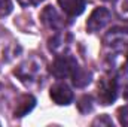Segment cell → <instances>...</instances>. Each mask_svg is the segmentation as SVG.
<instances>
[{
    "label": "cell",
    "mask_w": 128,
    "mask_h": 127,
    "mask_svg": "<svg viewBox=\"0 0 128 127\" xmlns=\"http://www.w3.org/2000/svg\"><path fill=\"white\" fill-rule=\"evenodd\" d=\"M106 52L112 51H125L128 49V29L127 27H113L106 33L103 39Z\"/></svg>",
    "instance_id": "1"
},
{
    "label": "cell",
    "mask_w": 128,
    "mask_h": 127,
    "mask_svg": "<svg viewBox=\"0 0 128 127\" xmlns=\"http://www.w3.org/2000/svg\"><path fill=\"white\" fill-rule=\"evenodd\" d=\"M97 90H98V100H100V103L107 106V105L113 103L116 100V97H118V91H119L118 79L113 75L103 76L98 81Z\"/></svg>",
    "instance_id": "2"
},
{
    "label": "cell",
    "mask_w": 128,
    "mask_h": 127,
    "mask_svg": "<svg viewBox=\"0 0 128 127\" xmlns=\"http://www.w3.org/2000/svg\"><path fill=\"white\" fill-rule=\"evenodd\" d=\"M78 67L79 66H78V61L74 57H72L68 54H61V55H57L55 61L52 63L51 73L57 79H66V78H72Z\"/></svg>",
    "instance_id": "3"
},
{
    "label": "cell",
    "mask_w": 128,
    "mask_h": 127,
    "mask_svg": "<svg viewBox=\"0 0 128 127\" xmlns=\"http://www.w3.org/2000/svg\"><path fill=\"white\" fill-rule=\"evenodd\" d=\"M42 72V67H40V63L39 60L36 58H30L27 60L26 63H22L16 70H15V75L24 82V84H33L34 81H37V76L39 73Z\"/></svg>",
    "instance_id": "4"
},
{
    "label": "cell",
    "mask_w": 128,
    "mask_h": 127,
    "mask_svg": "<svg viewBox=\"0 0 128 127\" xmlns=\"http://www.w3.org/2000/svg\"><path fill=\"white\" fill-rule=\"evenodd\" d=\"M110 11L106 9V8H96L92 11V14L90 15L88 21H86V29L88 32L91 33H96L101 29H104L109 21H110Z\"/></svg>",
    "instance_id": "5"
},
{
    "label": "cell",
    "mask_w": 128,
    "mask_h": 127,
    "mask_svg": "<svg viewBox=\"0 0 128 127\" xmlns=\"http://www.w3.org/2000/svg\"><path fill=\"white\" fill-rule=\"evenodd\" d=\"M40 20L46 27H49L52 30H63L66 27L64 17H61L57 12V9L54 6H46L40 14Z\"/></svg>",
    "instance_id": "6"
},
{
    "label": "cell",
    "mask_w": 128,
    "mask_h": 127,
    "mask_svg": "<svg viewBox=\"0 0 128 127\" xmlns=\"http://www.w3.org/2000/svg\"><path fill=\"white\" fill-rule=\"evenodd\" d=\"M51 99L57 105H70L73 100V91L68 88L67 84L64 82H57L51 87Z\"/></svg>",
    "instance_id": "7"
},
{
    "label": "cell",
    "mask_w": 128,
    "mask_h": 127,
    "mask_svg": "<svg viewBox=\"0 0 128 127\" xmlns=\"http://www.w3.org/2000/svg\"><path fill=\"white\" fill-rule=\"evenodd\" d=\"M70 43H72V36H70L68 33L61 32V33H58V34H55L54 37L49 39L48 46H49V49H51L54 54L61 55V54H64V52L68 49Z\"/></svg>",
    "instance_id": "8"
},
{
    "label": "cell",
    "mask_w": 128,
    "mask_h": 127,
    "mask_svg": "<svg viewBox=\"0 0 128 127\" xmlns=\"http://www.w3.org/2000/svg\"><path fill=\"white\" fill-rule=\"evenodd\" d=\"M86 3H88V0H58L60 8L63 9L64 14H67L68 17L80 15L85 11Z\"/></svg>",
    "instance_id": "9"
},
{
    "label": "cell",
    "mask_w": 128,
    "mask_h": 127,
    "mask_svg": "<svg viewBox=\"0 0 128 127\" xmlns=\"http://www.w3.org/2000/svg\"><path fill=\"white\" fill-rule=\"evenodd\" d=\"M34 105H36V99L32 94H22L18 99V102H16V106H15V111H14L15 117H24V115H27L34 108Z\"/></svg>",
    "instance_id": "10"
},
{
    "label": "cell",
    "mask_w": 128,
    "mask_h": 127,
    "mask_svg": "<svg viewBox=\"0 0 128 127\" xmlns=\"http://www.w3.org/2000/svg\"><path fill=\"white\" fill-rule=\"evenodd\" d=\"M91 78H92V75H91L90 70L82 69V67H78L76 72L72 76V81H73V84L78 88H82V87H85V85H88L91 82Z\"/></svg>",
    "instance_id": "11"
},
{
    "label": "cell",
    "mask_w": 128,
    "mask_h": 127,
    "mask_svg": "<svg viewBox=\"0 0 128 127\" xmlns=\"http://www.w3.org/2000/svg\"><path fill=\"white\" fill-rule=\"evenodd\" d=\"M78 108L82 114H88L92 111L94 105H92V97L91 96H82L79 99V103H78Z\"/></svg>",
    "instance_id": "12"
},
{
    "label": "cell",
    "mask_w": 128,
    "mask_h": 127,
    "mask_svg": "<svg viewBox=\"0 0 128 127\" xmlns=\"http://www.w3.org/2000/svg\"><path fill=\"white\" fill-rule=\"evenodd\" d=\"M115 11L122 20H128V0H116Z\"/></svg>",
    "instance_id": "13"
},
{
    "label": "cell",
    "mask_w": 128,
    "mask_h": 127,
    "mask_svg": "<svg viewBox=\"0 0 128 127\" xmlns=\"http://www.w3.org/2000/svg\"><path fill=\"white\" fill-rule=\"evenodd\" d=\"M118 120H119L121 126L128 127V105L121 106V108L118 109Z\"/></svg>",
    "instance_id": "14"
},
{
    "label": "cell",
    "mask_w": 128,
    "mask_h": 127,
    "mask_svg": "<svg viewBox=\"0 0 128 127\" xmlns=\"http://www.w3.org/2000/svg\"><path fill=\"white\" fill-rule=\"evenodd\" d=\"M12 12V2L10 0H0V17H6Z\"/></svg>",
    "instance_id": "15"
},
{
    "label": "cell",
    "mask_w": 128,
    "mask_h": 127,
    "mask_svg": "<svg viewBox=\"0 0 128 127\" xmlns=\"http://www.w3.org/2000/svg\"><path fill=\"white\" fill-rule=\"evenodd\" d=\"M92 126H113V121L109 118V115H100L92 121Z\"/></svg>",
    "instance_id": "16"
},
{
    "label": "cell",
    "mask_w": 128,
    "mask_h": 127,
    "mask_svg": "<svg viewBox=\"0 0 128 127\" xmlns=\"http://www.w3.org/2000/svg\"><path fill=\"white\" fill-rule=\"evenodd\" d=\"M22 8H28V6H36V5H39L40 2H43V0H16Z\"/></svg>",
    "instance_id": "17"
},
{
    "label": "cell",
    "mask_w": 128,
    "mask_h": 127,
    "mask_svg": "<svg viewBox=\"0 0 128 127\" xmlns=\"http://www.w3.org/2000/svg\"><path fill=\"white\" fill-rule=\"evenodd\" d=\"M124 97H125V99H128V84L124 87Z\"/></svg>",
    "instance_id": "18"
},
{
    "label": "cell",
    "mask_w": 128,
    "mask_h": 127,
    "mask_svg": "<svg viewBox=\"0 0 128 127\" xmlns=\"http://www.w3.org/2000/svg\"><path fill=\"white\" fill-rule=\"evenodd\" d=\"M104 2H107V0H104Z\"/></svg>",
    "instance_id": "19"
}]
</instances>
